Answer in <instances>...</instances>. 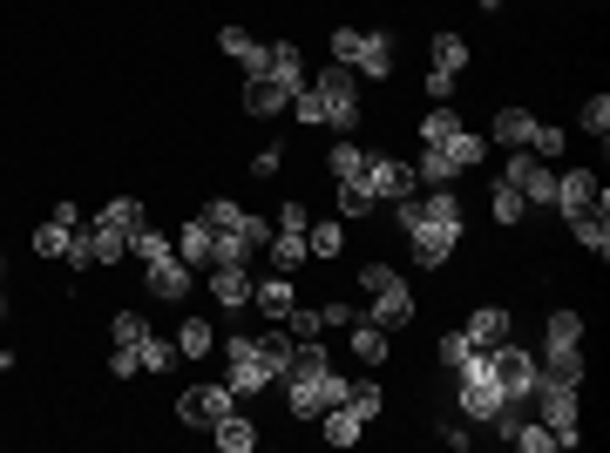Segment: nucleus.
I'll return each mask as SVG.
<instances>
[{
	"mask_svg": "<svg viewBox=\"0 0 610 453\" xmlns=\"http://www.w3.org/2000/svg\"><path fill=\"white\" fill-rule=\"evenodd\" d=\"M143 284H149L156 298H184V292H190V264L177 258V244H170V251H156V258H149Z\"/></svg>",
	"mask_w": 610,
	"mask_h": 453,
	"instance_id": "nucleus-11",
	"label": "nucleus"
},
{
	"mask_svg": "<svg viewBox=\"0 0 610 453\" xmlns=\"http://www.w3.org/2000/svg\"><path fill=\"white\" fill-rule=\"evenodd\" d=\"M306 251H312V258H325V264H333V258L346 251V230H340V224H312V230H306Z\"/></svg>",
	"mask_w": 610,
	"mask_h": 453,
	"instance_id": "nucleus-35",
	"label": "nucleus"
},
{
	"mask_svg": "<svg viewBox=\"0 0 610 453\" xmlns=\"http://www.w3.org/2000/svg\"><path fill=\"white\" fill-rule=\"evenodd\" d=\"M462 414L475 420V427H488V420H496L502 414V406H509V393H502V380L496 373H488V352H475L468 365H462Z\"/></svg>",
	"mask_w": 610,
	"mask_h": 453,
	"instance_id": "nucleus-3",
	"label": "nucleus"
},
{
	"mask_svg": "<svg viewBox=\"0 0 610 453\" xmlns=\"http://www.w3.org/2000/svg\"><path fill=\"white\" fill-rule=\"evenodd\" d=\"M543 346H584V318H577V312H556L550 332H543Z\"/></svg>",
	"mask_w": 610,
	"mask_h": 453,
	"instance_id": "nucleus-40",
	"label": "nucleus"
},
{
	"mask_svg": "<svg viewBox=\"0 0 610 453\" xmlns=\"http://www.w3.org/2000/svg\"><path fill=\"white\" fill-rule=\"evenodd\" d=\"M488 211H496V224H522V217H529V203H522V190H515V183H502V177H496V190H488Z\"/></svg>",
	"mask_w": 610,
	"mask_h": 453,
	"instance_id": "nucleus-32",
	"label": "nucleus"
},
{
	"mask_svg": "<svg viewBox=\"0 0 610 453\" xmlns=\"http://www.w3.org/2000/svg\"><path fill=\"white\" fill-rule=\"evenodd\" d=\"M359 183L374 190V203H393V196H407V190H421V183H414V170H407V162H393V156H380V149H366Z\"/></svg>",
	"mask_w": 610,
	"mask_h": 453,
	"instance_id": "nucleus-9",
	"label": "nucleus"
},
{
	"mask_svg": "<svg viewBox=\"0 0 610 453\" xmlns=\"http://www.w3.org/2000/svg\"><path fill=\"white\" fill-rule=\"evenodd\" d=\"M278 170H285V156H278V143H271V149H258V156H252V177H265V183H271V177H278Z\"/></svg>",
	"mask_w": 610,
	"mask_h": 453,
	"instance_id": "nucleus-47",
	"label": "nucleus"
},
{
	"mask_svg": "<svg viewBox=\"0 0 610 453\" xmlns=\"http://www.w3.org/2000/svg\"><path fill=\"white\" fill-rule=\"evenodd\" d=\"M143 332H149L143 312H115V318H109V339H115V346H143Z\"/></svg>",
	"mask_w": 610,
	"mask_h": 453,
	"instance_id": "nucleus-43",
	"label": "nucleus"
},
{
	"mask_svg": "<svg viewBox=\"0 0 610 453\" xmlns=\"http://www.w3.org/2000/svg\"><path fill=\"white\" fill-rule=\"evenodd\" d=\"M271 224H292V230H312V211H306V203H285V211H278Z\"/></svg>",
	"mask_w": 610,
	"mask_h": 453,
	"instance_id": "nucleus-48",
	"label": "nucleus"
},
{
	"mask_svg": "<svg viewBox=\"0 0 610 453\" xmlns=\"http://www.w3.org/2000/svg\"><path fill=\"white\" fill-rule=\"evenodd\" d=\"M271 81H278L285 95H299L306 81H312V75H306V55L292 48V41H271Z\"/></svg>",
	"mask_w": 610,
	"mask_h": 453,
	"instance_id": "nucleus-18",
	"label": "nucleus"
},
{
	"mask_svg": "<svg viewBox=\"0 0 610 453\" xmlns=\"http://www.w3.org/2000/svg\"><path fill=\"white\" fill-rule=\"evenodd\" d=\"M252 305L265 312V325H278L299 298H292V284H285V271H278V278H258V284H252Z\"/></svg>",
	"mask_w": 610,
	"mask_h": 453,
	"instance_id": "nucleus-19",
	"label": "nucleus"
},
{
	"mask_svg": "<svg viewBox=\"0 0 610 453\" xmlns=\"http://www.w3.org/2000/svg\"><path fill=\"white\" fill-rule=\"evenodd\" d=\"M346 406H353V414H359L366 427H374V420H380V406H387L380 380H353V386H346Z\"/></svg>",
	"mask_w": 610,
	"mask_h": 453,
	"instance_id": "nucleus-29",
	"label": "nucleus"
},
{
	"mask_svg": "<svg viewBox=\"0 0 610 453\" xmlns=\"http://www.w3.org/2000/svg\"><path fill=\"white\" fill-rule=\"evenodd\" d=\"M502 183H515V190H522V203H529V211H556V170H550L543 156L509 149V162H502Z\"/></svg>",
	"mask_w": 610,
	"mask_h": 453,
	"instance_id": "nucleus-4",
	"label": "nucleus"
},
{
	"mask_svg": "<svg viewBox=\"0 0 610 453\" xmlns=\"http://www.w3.org/2000/svg\"><path fill=\"white\" fill-rule=\"evenodd\" d=\"M75 230H81V224H62V217H48V224L34 230V251L48 258V264H55V258H68V237H75Z\"/></svg>",
	"mask_w": 610,
	"mask_h": 453,
	"instance_id": "nucleus-30",
	"label": "nucleus"
},
{
	"mask_svg": "<svg viewBox=\"0 0 610 453\" xmlns=\"http://www.w3.org/2000/svg\"><path fill=\"white\" fill-rule=\"evenodd\" d=\"M244 115H292V95L271 75H244Z\"/></svg>",
	"mask_w": 610,
	"mask_h": 453,
	"instance_id": "nucleus-16",
	"label": "nucleus"
},
{
	"mask_svg": "<svg viewBox=\"0 0 610 453\" xmlns=\"http://www.w3.org/2000/svg\"><path fill=\"white\" fill-rule=\"evenodd\" d=\"M393 224H400V237L414 244V264H428V271H441L447 258H455V244H462V196H455V183H441V190H407V196H393Z\"/></svg>",
	"mask_w": 610,
	"mask_h": 453,
	"instance_id": "nucleus-1",
	"label": "nucleus"
},
{
	"mask_svg": "<svg viewBox=\"0 0 610 453\" xmlns=\"http://www.w3.org/2000/svg\"><path fill=\"white\" fill-rule=\"evenodd\" d=\"M529 129H536V115H529V109H502L496 115V143L502 149H529Z\"/></svg>",
	"mask_w": 610,
	"mask_h": 453,
	"instance_id": "nucleus-28",
	"label": "nucleus"
},
{
	"mask_svg": "<svg viewBox=\"0 0 610 453\" xmlns=\"http://www.w3.org/2000/svg\"><path fill=\"white\" fill-rule=\"evenodd\" d=\"M224 359H231V373H224V386L237 393V399H252V393H265L278 373H271V365L258 359V346H252V332H237L231 346H224Z\"/></svg>",
	"mask_w": 610,
	"mask_h": 453,
	"instance_id": "nucleus-7",
	"label": "nucleus"
},
{
	"mask_svg": "<svg viewBox=\"0 0 610 453\" xmlns=\"http://www.w3.org/2000/svg\"><path fill=\"white\" fill-rule=\"evenodd\" d=\"M380 203H374V190L366 183H340V217H374Z\"/></svg>",
	"mask_w": 610,
	"mask_h": 453,
	"instance_id": "nucleus-39",
	"label": "nucleus"
},
{
	"mask_svg": "<svg viewBox=\"0 0 610 453\" xmlns=\"http://www.w3.org/2000/svg\"><path fill=\"white\" fill-rule=\"evenodd\" d=\"M563 143H569V136L556 129V122H536V129H529V156H550V162H556V156H563Z\"/></svg>",
	"mask_w": 610,
	"mask_h": 453,
	"instance_id": "nucleus-42",
	"label": "nucleus"
},
{
	"mask_svg": "<svg viewBox=\"0 0 610 453\" xmlns=\"http://www.w3.org/2000/svg\"><path fill=\"white\" fill-rule=\"evenodd\" d=\"M455 129H462V115L447 109V102H434V109L421 115V149H441L447 136H455Z\"/></svg>",
	"mask_w": 610,
	"mask_h": 453,
	"instance_id": "nucleus-26",
	"label": "nucleus"
},
{
	"mask_svg": "<svg viewBox=\"0 0 610 453\" xmlns=\"http://www.w3.org/2000/svg\"><path fill=\"white\" fill-rule=\"evenodd\" d=\"M211 251H218V230L203 224V217H190V224L177 230V258H184L190 271H211Z\"/></svg>",
	"mask_w": 610,
	"mask_h": 453,
	"instance_id": "nucleus-17",
	"label": "nucleus"
},
{
	"mask_svg": "<svg viewBox=\"0 0 610 453\" xmlns=\"http://www.w3.org/2000/svg\"><path fill=\"white\" fill-rule=\"evenodd\" d=\"M136 373H143L136 346H115V352H109V380H136Z\"/></svg>",
	"mask_w": 610,
	"mask_h": 453,
	"instance_id": "nucleus-45",
	"label": "nucleus"
},
{
	"mask_svg": "<svg viewBox=\"0 0 610 453\" xmlns=\"http://www.w3.org/2000/svg\"><path fill=\"white\" fill-rule=\"evenodd\" d=\"M0 271H8V264H0ZM0 312H8V292H0Z\"/></svg>",
	"mask_w": 610,
	"mask_h": 453,
	"instance_id": "nucleus-50",
	"label": "nucleus"
},
{
	"mask_svg": "<svg viewBox=\"0 0 610 453\" xmlns=\"http://www.w3.org/2000/svg\"><path fill=\"white\" fill-rule=\"evenodd\" d=\"M556 211H563V217L603 211V183H597V170H584V162H577V170H563V177H556Z\"/></svg>",
	"mask_w": 610,
	"mask_h": 453,
	"instance_id": "nucleus-10",
	"label": "nucleus"
},
{
	"mask_svg": "<svg viewBox=\"0 0 610 453\" xmlns=\"http://www.w3.org/2000/svg\"><path fill=\"white\" fill-rule=\"evenodd\" d=\"M488 373H496L502 380V393H509V406H522V399H536V352H522V346H496V352H488Z\"/></svg>",
	"mask_w": 610,
	"mask_h": 453,
	"instance_id": "nucleus-6",
	"label": "nucleus"
},
{
	"mask_svg": "<svg viewBox=\"0 0 610 453\" xmlns=\"http://www.w3.org/2000/svg\"><path fill=\"white\" fill-rule=\"evenodd\" d=\"M224 414H237V393H231L224 380H203V386H184V393H177V420H184V427H203V433H211Z\"/></svg>",
	"mask_w": 610,
	"mask_h": 453,
	"instance_id": "nucleus-5",
	"label": "nucleus"
},
{
	"mask_svg": "<svg viewBox=\"0 0 610 453\" xmlns=\"http://www.w3.org/2000/svg\"><path fill=\"white\" fill-rule=\"evenodd\" d=\"M434 359H441V365H447V373H462V365H468V359H475V346H468V332H447V339H441V346H434Z\"/></svg>",
	"mask_w": 610,
	"mask_h": 453,
	"instance_id": "nucleus-41",
	"label": "nucleus"
},
{
	"mask_svg": "<svg viewBox=\"0 0 610 453\" xmlns=\"http://www.w3.org/2000/svg\"><path fill=\"white\" fill-rule=\"evenodd\" d=\"M455 81H462V75H447V68H428V102H447V95H455Z\"/></svg>",
	"mask_w": 610,
	"mask_h": 453,
	"instance_id": "nucleus-46",
	"label": "nucleus"
},
{
	"mask_svg": "<svg viewBox=\"0 0 610 453\" xmlns=\"http://www.w3.org/2000/svg\"><path fill=\"white\" fill-rule=\"evenodd\" d=\"M462 170H455V162H447V149H421V162H414V183L421 190H441V183H455Z\"/></svg>",
	"mask_w": 610,
	"mask_h": 453,
	"instance_id": "nucleus-27",
	"label": "nucleus"
},
{
	"mask_svg": "<svg viewBox=\"0 0 610 453\" xmlns=\"http://www.w3.org/2000/svg\"><path fill=\"white\" fill-rule=\"evenodd\" d=\"M211 352V318H184V332H177V359H203Z\"/></svg>",
	"mask_w": 610,
	"mask_h": 453,
	"instance_id": "nucleus-36",
	"label": "nucleus"
},
{
	"mask_svg": "<svg viewBox=\"0 0 610 453\" xmlns=\"http://www.w3.org/2000/svg\"><path fill=\"white\" fill-rule=\"evenodd\" d=\"M353 352L366 359V365H387V325H366V318H353Z\"/></svg>",
	"mask_w": 610,
	"mask_h": 453,
	"instance_id": "nucleus-24",
	"label": "nucleus"
},
{
	"mask_svg": "<svg viewBox=\"0 0 610 453\" xmlns=\"http://www.w3.org/2000/svg\"><path fill=\"white\" fill-rule=\"evenodd\" d=\"M312 251H306V230H292V224H271V271H299Z\"/></svg>",
	"mask_w": 610,
	"mask_h": 453,
	"instance_id": "nucleus-20",
	"label": "nucleus"
},
{
	"mask_svg": "<svg viewBox=\"0 0 610 453\" xmlns=\"http://www.w3.org/2000/svg\"><path fill=\"white\" fill-rule=\"evenodd\" d=\"M509 325H515V318H509V305H481V312L462 325V332H468V346H475V352H496V346L509 339Z\"/></svg>",
	"mask_w": 610,
	"mask_h": 453,
	"instance_id": "nucleus-13",
	"label": "nucleus"
},
{
	"mask_svg": "<svg viewBox=\"0 0 610 453\" xmlns=\"http://www.w3.org/2000/svg\"><path fill=\"white\" fill-rule=\"evenodd\" d=\"M569 230H577V244H584V251L610 258V224H603V211H577V217H569Z\"/></svg>",
	"mask_w": 610,
	"mask_h": 453,
	"instance_id": "nucleus-23",
	"label": "nucleus"
},
{
	"mask_svg": "<svg viewBox=\"0 0 610 453\" xmlns=\"http://www.w3.org/2000/svg\"><path fill=\"white\" fill-rule=\"evenodd\" d=\"M481 8H502V0H481Z\"/></svg>",
	"mask_w": 610,
	"mask_h": 453,
	"instance_id": "nucleus-51",
	"label": "nucleus"
},
{
	"mask_svg": "<svg viewBox=\"0 0 610 453\" xmlns=\"http://www.w3.org/2000/svg\"><path fill=\"white\" fill-rule=\"evenodd\" d=\"M319 420H325V446H359V433H366V420L353 414L346 399H340V406H325Z\"/></svg>",
	"mask_w": 610,
	"mask_h": 453,
	"instance_id": "nucleus-21",
	"label": "nucleus"
},
{
	"mask_svg": "<svg viewBox=\"0 0 610 453\" xmlns=\"http://www.w3.org/2000/svg\"><path fill=\"white\" fill-rule=\"evenodd\" d=\"M136 359H143V373H177V339H156V332H143Z\"/></svg>",
	"mask_w": 610,
	"mask_h": 453,
	"instance_id": "nucleus-31",
	"label": "nucleus"
},
{
	"mask_svg": "<svg viewBox=\"0 0 610 453\" xmlns=\"http://www.w3.org/2000/svg\"><path fill=\"white\" fill-rule=\"evenodd\" d=\"M441 149H447V162H455V170H475V162L488 156V143H481V136H468V129H455Z\"/></svg>",
	"mask_w": 610,
	"mask_h": 453,
	"instance_id": "nucleus-34",
	"label": "nucleus"
},
{
	"mask_svg": "<svg viewBox=\"0 0 610 453\" xmlns=\"http://www.w3.org/2000/svg\"><path fill=\"white\" fill-rule=\"evenodd\" d=\"M211 433H218V446H224V453H252V446H258V427L244 420V414H224Z\"/></svg>",
	"mask_w": 610,
	"mask_h": 453,
	"instance_id": "nucleus-25",
	"label": "nucleus"
},
{
	"mask_svg": "<svg viewBox=\"0 0 610 453\" xmlns=\"http://www.w3.org/2000/svg\"><path fill=\"white\" fill-rule=\"evenodd\" d=\"M102 224L136 230V224H143V203H136V196H109V203H102Z\"/></svg>",
	"mask_w": 610,
	"mask_h": 453,
	"instance_id": "nucleus-38",
	"label": "nucleus"
},
{
	"mask_svg": "<svg viewBox=\"0 0 610 453\" xmlns=\"http://www.w3.org/2000/svg\"><path fill=\"white\" fill-rule=\"evenodd\" d=\"M577 122H584V129H590V136H597V143H603V136H610V95H590V102H584V115H577Z\"/></svg>",
	"mask_w": 610,
	"mask_h": 453,
	"instance_id": "nucleus-44",
	"label": "nucleus"
},
{
	"mask_svg": "<svg viewBox=\"0 0 610 453\" xmlns=\"http://www.w3.org/2000/svg\"><path fill=\"white\" fill-rule=\"evenodd\" d=\"M543 399V427L556 433V446H577V386L569 380H536Z\"/></svg>",
	"mask_w": 610,
	"mask_h": 453,
	"instance_id": "nucleus-8",
	"label": "nucleus"
},
{
	"mask_svg": "<svg viewBox=\"0 0 610 453\" xmlns=\"http://www.w3.org/2000/svg\"><path fill=\"white\" fill-rule=\"evenodd\" d=\"M278 325H285V332H292V339H325V318H319L312 305H292V312L278 318Z\"/></svg>",
	"mask_w": 610,
	"mask_h": 453,
	"instance_id": "nucleus-37",
	"label": "nucleus"
},
{
	"mask_svg": "<svg viewBox=\"0 0 610 453\" xmlns=\"http://www.w3.org/2000/svg\"><path fill=\"white\" fill-rule=\"evenodd\" d=\"M428 55H434L428 68H447V75H462V68H468V41H462L455 27H441V34H434V48H428Z\"/></svg>",
	"mask_w": 610,
	"mask_h": 453,
	"instance_id": "nucleus-22",
	"label": "nucleus"
},
{
	"mask_svg": "<svg viewBox=\"0 0 610 453\" xmlns=\"http://www.w3.org/2000/svg\"><path fill=\"white\" fill-rule=\"evenodd\" d=\"M325 170H333V183H359V170H366V149H359V143H333Z\"/></svg>",
	"mask_w": 610,
	"mask_h": 453,
	"instance_id": "nucleus-33",
	"label": "nucleus"
},
{
	"mask_svg": "<svg viewBox=\"0 0 610 453\" xmlns=\"http://www.w3.org/2000/svg\"><path fill=\"white\" fill-rule=\"evenodd\" d=\"M218 48H224V55H237V68H244V75H271V48H265V41H252L244 27H218Z\"/></svg>",
	"mask_w": 610,
	"mask_h": 453,
	"instance_id": "nucleus-14",
	"label": "nucleus"
},
{
	"mask_svg": "<svg viewBox=\"0 0 610 453\" xmlns=\"http://www.w3.org/2000/svg\"><path fill=\"white\" fill-rule=\"evenodd\" d=\"M346 68H359V75L387 81V75H393V34H380V27L366 34V27H359V41H353V61H346Z\"/></svg>",
	"mask_w": 610,
	"mask_h": 453,
	"instance_id": "nucleus-12",
	"label": "nucleus"
},
{
	"mask_svg": "<svg viewBox=\"0 0 610 453\" xmlns=\"http://www.w3.org/2000/svg\"><path fill=\"white\" fill-rule=\"evenodd\" d=\"M292 115L306 122V129H319V122H325V129H353V122H359V89H353V68L325 61V68L306 81V89L292 95Z\"/></svg>",
	"mask_w": 610,
	"mask_h": 453,
	"instance_id": "nucleus-2",
	"label": "nucleus"
},
{
	"mask_svg": "<svg viewBox=\"0 0 610 453\" xmlns=\"http://www.w3.org/2000/svg\"><path fill=\"white\" fill-rule=\"evenodd\" d=\"M8 365H14V352H0V373H8Z\"/></svg>",
	"mask_w": 610,
	"mask_h": 453,
	"instance_id": "nucleus-49",
	"label": "nucleus"
},
{
	"mask_svg": "<svg viewBox=\"0 0 610 453\" xmlns=\"http://www.w3.org/2000/svg\"><path fill=\"white\" fill-rule=\"evenodd\" d=\"M252 264H211V292H218V305H231V312H244L252 305Z\"/></svg>",
	"mask_w": 610,
	"mask_h": 453,
	"instance_id": "nucleus-15",
	"label": "nucleus"
}]
</instances>
